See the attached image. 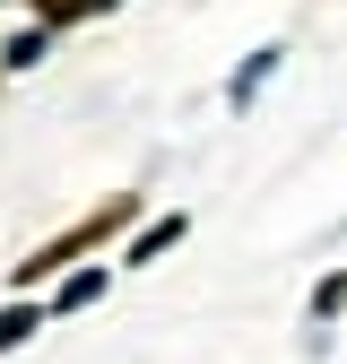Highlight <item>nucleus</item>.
<instances>
[{"label": "nucleus", "instance_id": "f257e3e1", "mask_svg": "<svg viewBox=\"0 0 347 364\" xmlns=\"http://www.w3.org/2000/svg\"><path fill=\"white\" fill-rule=\"evenodd\" d=\"M35 321H43V312H35V304H9V312H0V355H9L18 338H35Z\"/></svg>", "mask_w": 347, "mask_h": 364}, {"label": "nucleus", "instance_id": "f03ea898", "mask_svg": "<svg viewBox=\"0 0 347 364\" xmlns=\"http://www.w3.org/2000/svg\"><path fill=\"white\" fill-rule=\"evenodd\" d=\"M165 243H183V217H156V225H148V235H139V243H130V260H156Z\"/></svg>", "mask_w": 347, "mask_h": 364}, {"label": "nucleus", "instance_id": "7ed1b4c3", "mask_svg": "<svg viewBox=\"0 0 347 364\" xmlns=\"http://www.w3.org/2000/svg\"><path fill=\"white\" fill-rule=\"evenodd\" d=\"M96 295H105V278H96V269H78V278L61 287V304H96Z\"/></svg>", "mask_w": 347, "mask_h": 364}, {"label": "nucleus", "instance_id": "20e7f679", "mask_svg": "<svg viewBox=\"0 0 347 364\" xmlns=\"http://www.w3.org/2000/svg\"><path fill=\"white\" fill-rule=\"evenodd\" d=\"M53 18H87V9H105V0H43Z\"/></svg>", "mask_w": 347, "mask_h": 364}]
</instances>
